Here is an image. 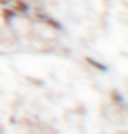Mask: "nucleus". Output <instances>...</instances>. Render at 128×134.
Here are the masks:
<instances>
[{
	"label": "nucleus",
	"mask_w": 128,
	"mask_h": 134,
	"mask_svg": "<svg viewBox=\"0 0 128 134\" xmlns=\"http://www.w3.org/2000/svg\"><path fill=\"white\" fill-rule=\"evenodd\" d=\"M12 9L15 12H27V11L30 9V6H29L26 2H23V0H14Z\"/></svg>",
	"instance_id": "nucleus-1"
},
{
	"label": "nucleus",
	"mask_w": 128,
	"mask_h": 134,
	"mask_svg": "<svg viewBox=\"0 0 128 134\" xmlns=\"http://www.w3.org/2000/svg\"><path fill=\"white\" fill-rule=\"evenodd\" d=\"M86 62H87V63H89L91 66L97 68L98 71H107V66H105L104 63H101V62L95 60V59H92V57H86Z\"/></svg>",
	"instance_id": "nucleus-2"
},
{
	"label": "nucleus",
	"mask_w": 128,
	"mask_h": 134,
	"mask_svg": "<svg viewBox=\"0 0 128 134\" xmlns=\"http://www.w3.org/2000/svg\"><path fill=\"white\" fill-rule=\"evenodd\" d=\"M15 15H17V12L14 11L12 8H3L2 9V17L5 20H12Z\"/></svg>",
	"instance_id": "nucleus-3"
},
{
	"label": "nucleus",
	"mask_w": 128,
	"mask_h": 134,
	"mask_svg": "<svg viewBox=\"0 0 128 134\" xmlns=\"http://www.w3.org/2000/svg\"><path fill=\"white\" fill-rule=\"evenodd\" d=\"M44 21L47 23V24H50L53 29H57V30H62V24L59 23V21H56V20L50 18V17H44Z\"/></svg>",
	"instance_id": "nucleus-4"
},
{
	"label": "nucleus",
	"mask_w": 128,
	"mask_h": 134,
	"mask_svg": "<svg viewBox=\"0 0 128 134\" xmlns=\"http://www.w3.org/2000/svg\"><path fill=\"white\" fill-rule=\"evenodd\" d=\"M112 99H113V101H116L118 104L124 103V98H122V95L119 93V92H115V91L112 92Z\"/></svg>",
	"instance_id": "nucleus-5"
}]
</instances>
